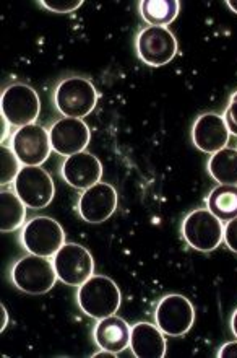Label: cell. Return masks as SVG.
Returning a JSON list of instances; mask_svg holds the SVG:
<instances>
[{"label":"cell","mask_w":237,"mask_h":358,"mask_svg":"<svg viewBox=\"0 0 237 358\" xmlns=\"http://www.w3.org/2000/svg\"><path fill=\"white\" fill-rule=\"evenodd\" d=\"M0 108L10 126L20 129L36 122L41 113V101L34 88L24 83H13L3 90Z\"/></svg>","instance_id":"cell-6"},{"label":"cell","mask_w":237,"mask_h":358,"mask_svg":"<svg viewBox=\"0 0 237 358\" xmlns=\"http://www.w3.org/2000/svg\"><path fill=\"white\" fill-rule=\"evenodd\" d=\"M130 349L138 358H162L166 355L165 332L150 322H137L132 327Z\"/></svg>","instance_id":"cell-17"},{"label":"cell","mask_w":237,"mask_h":358,"mask_svg":"<svg viewBox=\"0 0 237 358\" xmlns=\"http://www.w3.org/2000/svg\"><path fill=\"white\" fill-rule=\"evenodd\" d=\"M229 129L223 116L216 113H205L197 119L192 127V141L194 145L204 153L223 150L229 143Z\"/></svg>","instance_id":"cell-14"},{"label":"cell","mask_w":237,"mask_h":358,"mask_svg":"<svg viewBox=\"0 0 237 358\" xmlns=\"http://www.w3.org/2000/svg\"><path fill=\"white\" fill-rule=\"evenodd\" d=\"M0 121H2V127H0V138H2V142H5V138H7V136H8L10 122L3 116H2V119H0Z\"/></svg>","instance_id":"cell-27"},{"label":"cell","mask_w":237,"mask_h":358,"mask_svg":"<svg viewBox=\"0 0 237 358\" xmlns=\"http://www.w3.org/2000/svg\"><path fill=\"white\" fill-rule=\"evenodd\" d=\"M54 262L47 257L29 255L15 262L12 267V282L18 290L28 295H44L57 282Z\"/></svg>","instance_id":"cell-2"},{"label":"cell","mask_w":237,"mask_h":358,"mask_svg":"<svg viewBox=\"0 0 237 358\" xmlns=\"http://www.w3.org/2000/svg\"><path fill=\"white\" fill-rule=\"evenodd\" d=\"M137 54L142 62L151 67L169 64L177 54V39L167 28L146 27L138 33Z\"/></svg>","instance_id":"cell-10"},{"label":"cell","mask_w":237,"mask_h":358,"mask_svg":"<svg viewBox=\"0 0 237 358\" xmlns=\"http://www.w3.org/2000/svg\"><path fill=\"white\" fill-rule=\"evenodd\" d=\"M181 3L177 0H143L140 2V13L150 27L166 28L179 15Z\"/></svg>","instance_id":"cell-21"},{"label":"cell","mask_w":237,"mask_h":358,"mask_svg":"<svg viewBox=\"0 0 237 358\" xmlns=\"http://www.w3.org/2000/svg\"><path fill=\"white\" fill-rule=\"evenodd\" d=\"M208 173L218 184L237 186V150L226 147L208 160Z\"/></svg>","instance_id":"cell-19"},{"label":"cell","mask_w":237,"mask_h":358,"mask_svg":"<svg viewBox=\"0 0 237 358\" xmlns=\"http://www.w3.org/2000/svg\"><path fill=\"white\" fill-rule=\"evenodd\" d=\"M13 184L17 196L33 210L46 208L56 194L51 175L41 166H22Z\"/></svg>","instance_id":"cell-8"},{"label":"cell","mask_w":237,"mask_h":358,"mask_svg":"<svg viewBox=\"0 0 237 358\" xmlns=\"http://www.w3.org/2000/svg\"><path fill=\"white\" fill-rule=\"evenodd\" d=\"M12 148L23 166H39L51 155V137L38 124L17 129L12 137Z\"/></svg>","instance_id":"cell-11"},{"label":"cell","mask_w":237,"mask_h":358,"mask_svg":"<svg viewBox=\"0 0 237 358\" xmlns=\"http://www.w3.org/2000/svg\"><path fill=\"white\" fill-rule=\"evenodd\" d=\"M231 101H237V92L233 94V96H231Z\"/></svg>","instance_id":"cell-31"},{"label":"cell","mask_w":237,"mask_h":358,"mask_svg":"<svg viewBox=\"0 0 237 358\" xmlns=\"http://www.w3.org/2000/svg\"><path fill=\"white\" fill-rule=\"evenodd\" d=\"M231 329H233V334L237 337V310L233 313V317H231Z\"/></svg>","instance_id":"cell-29"},{"label":"cell","mask_w":237,"mask_h":358,"mask_svg":"<svg viewBox=\"0 0 237 358\" xmlns=\"http://www.w3.org/2000/svg\"><path fill=\"white\" fill-rule=\"evenodd\" d=\"M22 245L29 255L54 257L66 245V233L61 223L49 217H34L22 230Z\"/></svg>","instance_id":"cell-5"},{"label":"cell","mask_w":237,"mask_h":358,"mask_svg":"<svg viewBox=\"0 0 237 358\" xmlns=\"http://www.w3.org/2000/svg\"><path fill=\"white\" fill-rule=\"evenodd\" d=\"M0 315H2V324H0V331H5V327L8 324V316H7V310L5 306H0Z\"/></svg>","instance_id":"cell-28"},{"label":"cell","mask_w":237,"mask_h":358,"mask_svg":"<svg viewBox=\"0 0 237 358\" xmlns=\"http://www.w3.org/2000/svg\"><path fill=\"white\" fill-rule=\"evenodd\" d=\"M117 208V191L107 182H98L83 191L78 201V212L86 223H102Z\"/></svg>","instance_id":"cell-13"},{"label":"cell","mask_w":237,"mask_h":358,"mask_svg":"<svg viewBox=\"0 0 237 358\" xmlns=\"http://www.w3.org/2000/svg\"><path fill=\"white\" fill-rule=\"evenodd\" d=\"M52 150L61 157H72L75 153L85 152L90 143V127L83 122V119L62 117L52 124L49 129Z\"/></svg>","instance_id":"cell-12"},{"label":"cell","mask_w":237,"mask_h":358,"mask_svg":"<svg viewBox=\"0 0 237 358\" xmlns=\"http://www.w3.org/2000/svg\"><path fill=\"white\" fill-rule=\"evenodd\" d=\"M224 243L231 251L237 255V218H233L226 223L224 228Z\"/></svg>","instance_id":"cell-24"},{"label":"cell","mask_w":237,"mask_h":358,"mask_svg":"<svg viewBox=\"0 0 237 358\" xmlns=\"http://www.w3.org/2000/svg\"><path fill=\"white\" fill-rule=\"evenodd\" d=\"M182 236L197 251H215L224 241V227L208 208H197L182 222Z\"/></svg>","instance_id":"cell-4"},{"label":"cell","mask_w":237,"mask_h":358,"mask_svg":"<svg viewBox=\"0 0 237 358\" xmlns=\"http://www.w3.org/2000/svg\"><path fill=\"white\" fill-rule=\"evenodd\" d=\"M156 326L171 337H182L195 322V310L190 300L179 293L161 298L155 313Z\"/></svg>","instance_id":"cell-9"},{"label":"cell","mask_w":237,"mask_h":358,"mask_svg":"<svg viewBox=\"0 0 237 358\" xmlns=\"http://www.w3.org/2000/svg\"><path fill=\"white\" fill-rule=\"evenodd\" d=\"M56 106L63 117L83 119L93 113L98 103V92L90 80L70 77L59 83L56 88Z\"/></svg>","instance_id":"cell-3"},{"label":"cell","mask_w":237,"mask_h":358,"mask_svg":"<svg viewBox=\"0 0 237 358\" xmlns=\"http://www.w3.org/2000/svg\"><path fill=\"white\" fill-rule=\"evenodd\" d=\"M44 8L51 10L56 13H70L75 12L77 8H80L83 2L82 0H43L39 2Z\"/></svg>","instance_id":"cell-23"},{"label":"cell","mask_w":237,"mask_h":358,"mask_svg":"<svg viewBox=\"0 0 237 358\" xmlns=\"http://www.w3.org/2000/svg\"><path fill=\"white\" fill-rule=\"evenodd\" d=\"M102 165L93 153L80 152L75 155L67 157L62 165V178L72 187L86 191L95 184L101 182Z\"/></svg>","instance_id":"cell-15"},{"label":"cell","mask_w":237,"mask_h":358,"mask_svg":"<svg viewBox=\"0 0 237 358\" xmlns=\"http://www.w3.org/2000/svg\"><path fill=\"white\" fill-rule=\"evenodd\" d=\"M77 301L86 316L100 321L116 315L121 308L122 295L112 278L91 275L83 285L78 287Z\"/></svg>","instance_id":"cell-1"},{"label":"cell","mask_w":237,"mask_h":358,"mask_svg":"<svg viewBox=\"0 0 237 358\" xmlns=\"http://www.w3.org/2000/svg\"><path fill=\"white\" fill-rule=\"evenodd\" d=\"M0 160H2V168H0V184L5 186V184H10L15 181V178L18 176L20 170H22V163H20L18 157L15 155L13 148L3 145L0 147Z\"/></svg>","instance_id":"cell-22"},{"label":"cell","mask_w":237,"mask_h":358,"mask_svg":"<svg viewBox=\"0 0 237 358\" xmlns=\"http://www.w3.org/2000/svg\"><path fill=\"white\" fill-rule=\"evenodd\" d=\"M206 208L221 222L237 218V186L218 184L206 199Z\"/></svg>","instance_id":"cell-20"},{"label":"cell","mask_w":237,"mask_h":358,"mask_svg":"<svg viewBox=\"0 0 237 358\" xmlns=\"http://www.w3.org/2000/svg\"><path fill=\"white\" fill-rule=\"evenodd\" d=\"M52 262L59 280L66 285L80 287L91 275H95V261L90 251L75 243H66L54 255Z\"/></svg>","instance_id":"cell-7"},{"label":"cell","mask_w":237,"mask_h":358,"mask_svg":"<svg viewBox=\"0 0 237 358\" xmlns=\"http://www.w3.org/2000/svg\"><path fill=\"white\" fill-rule=\"evenodd\" d=\"M26 218V206L17 192L3 191L0 192V231L12 233L18 230Z\"/></svg>","instance_id":"cell-18"},{"label":"cell","mask_w":237,"mask_h":358,"mask_svg":"<svg viewBox=\"0 0 237 358\" xmlns=\"http://www.w3.org/2000/svg\"><path fill=\"white\" fill-rule=\"evenodd\" d=\"M220 358H237V341L226 342L218 352Z\"/></svg>","instance_id":"cell-26"},{"label":"cell","mask_w":237,"mask_h":358,"mask_svg":"<svg viewBox=\"0 0 237 358\" xmlns=\"http://www.w3.org/2000/svg\"><path fill=\"white\" fill-rule=\"evenodd\" d=\"M226 5H228V7L233 10L234 13H237V2H233V0H228V2H226Z\"/></svg>","instance_id":"cell-30"},{"label":"cell","mask_w":237,"mask_h":358,"mask_svg":"<svg viewBox=\"0 0 237 358\" xmlns=\"http://www.w3.org/2000/svg\"><path fill=\"white\" fill-rule=\"evenodd\" d=\"M130 334L132 327L128 322L116 315L100 320L95 327L96 345L116 355L130 347Z\"/></svg>","instance_id":"cell-16"},{"label":"cell","mask_w":237,"mask_h":358,"mask_svg":"<svg viewBox=\"0 0 237 358\" xmlns=\"http://www.w3.org/2000/svg\"><path fill=\"white\" fill-rule=\"evenodd\" d=\"M224 121L226 126L229 129V134L237 137V101H231L229 106L226 108L224 113Z\"/></svg>","instance_id":"cell-25"}]
</instances>
